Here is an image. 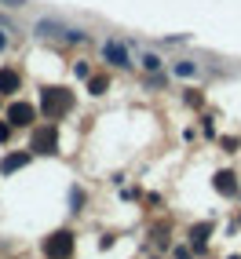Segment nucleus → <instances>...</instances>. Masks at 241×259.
<instances>
[{
    "label": "nucleus",
    "instance_id": "f257e3e1",
    "mask_svg": "<svg viewBox=\"0 0 241 259\" xmlns=\"http://www.w3.org/2000/svg\"><path fill=\"white\" fill-rule=\"evenodd\" d=\"M99 51H102V59H106L110 66H117V70H128V66H135V62H132V51H128L125 40H113V37H110V40L99 44Z\"/></svg>",
    "mask_w": 241,
    "mask_h": 259
},
{
    "label": "nucleus",
    "instance_id": "f03ea898",
    "mask_svg": "<svg viewBox=\"0 0 241 259\" xmlns=\"http://www.w3.org/2000/svg\"><path fill=\"white\" fill-rule=\"evenodd\" d=\"M33 29H37V37H44V40H66V26L59 19H41Z\"/></svg>",
    "mask_w": 241,
    "mask_h": 259
},
{
    "label": "nucleus",
    "instance_id": "7ed1b4c3",
    "mask_svg": "<svg viewBox=\"0 0 241 259\" xmlns=\"http://www.w3.org/2000/svg\"><path fill=\"white\" fill-rule=\"evenodd\" d=\"M70 248H73L70 234H55V237H48V245H44V252H48L51 259H66V255H70Z\"/></svg>",
    "mask_w": 241,
    "mask_h": 259
},
{
    "label": "nucleus",
    "instance_id": "20e7f679",
    "mask_svg": "<svg viewBox=\"0 0 241 259\" xmlns=\"http://www.w3.org/2000/svg\"><path fill=\"white\" fill-rule=\"evenodd\" d=\"M139 66H143L146 73H157L161 66H165V59L157 55V51H146V48H139Z\"/></svg>",
    "mask_w": 241,
    "mask_h": 259
},
{
    "label": "nucleus",
    "instance_id": "39448f33",
    "mask_svg": "<svg viewBox=\"0 0 241 259\" xmlns=\"http://www.w3.org/2000/svg\"><path fill=\"white\" fill-rule=\"evenodd\" d=\"M33 146H37L41 153H51L55 150V128H41L37 135H33Z\"/></svg>",
    "mask_w": 241,
    "mask_h": 259
},
{
    "label": "nucleus",
    "instance_id": "423d86ee",
    "mask_svg": "<svg viewBox=\"0 0 241 259\" xmlns=\"http://www.w3.org/2000/svg\"><path fill=\"white\" fill-rule=\"evenodd\" d=\"M8 120H11L15 128L29 124V120H33V106H22V102H15V106H11V113H8Z\"/></svg>",
    "mask_w": 241,
    "mask_h": 259
},
{
    "label": "nucleus",
    "instance_id": "0eeeda50",
    "mask_svg": "<svg viewBox=\"0 0 241 259\" xmlns=\"http://www.w3.org/2000/svg\"><path fill=\"white\" fill-rule=\"evenodd\" d=\"M172 73L176 77H197V66L194 62H172Z\"/></svg>",
    "mask_w": 241,
    "mask_h": 259
},
{
    "label": "nucleus",
    "instance_id": "6e6552de",
    "mask_svg": "<svg viewBox=\"0 0 241 259\" xmlns=\"http://www.w3.org/2000/svg\"><path fill=\"white\" fill-rule=\"evenodd\" d=\"M66 40H70V44H84L88 33H84V29H66Z\"/></svg>",
    "mask_w": 241,
    "mask_h": 259
},
{
    "label": "nucleus",
    "instance_id": "1a4fd4ad",
    "mask_svg": "<svg viewBox=\"0 0 241 259\" xmlns=\"http://www.w3.org/2000/svg\"><path fill=\"white\" fill-rule=\"evenodd\" d=\"M19 164H26V153H15V157H8V161H4V171H15Z\"/></svg>",
    "mask_w": 241,
    "mask_h": 259
},
{
    "label": "nucleus",
    "instance_id": "9d476101",
    "mask_svg": "<svg viewBox=\"0 0 241 259\" xmlns=\"http://www.w3.org/2000/svg\"><path fill=\"white\" fill-rule=\"evenodd\" d=\"M15 84H19V77H15L11 70H8V73H0V88H8V92H11Z\"/></svg>",
    "mask_w": 241,
    "mask_h": 259
},
{
    "label": "nucleus",
    "instance_id": "9b49d317",
    "mask_svg": "<svg viewBox=\"0 0 241 259\" xmlns=\"http://www.w3.org/2000/svg\"><path fill=\"white\" fill-rule=\"evenodd\" d=\"M0 4H4V8H22L26 0H0Z\"/></svg>",
    "mask_w": 241,
    "mask_h": 259
},
{
    "label": "nucleus",
    "instance_id": "f8f14e48",
    "mask_svg": "<svg viewBox=\"0 0 241 259\" xmlns=\"http://www.w3.org/2000/svg\"><path fill=\"white\" fill-rule=\"evenodd\" d=\"M4 44H8V33H4V29H0V48H4Z\"/></svg>",
    "mask_w": 241,
    "mask_h": 259
},
{
    "label": "nucleus",
    "instance_id": "ddd939ff",
    "mask_svg": "<svg viewBox=\"0 0 241 259\" xmlns=\"http://www.w3.org/2000/svg\"><path fill=\"white\" fill-rule=\"evenodd\" d=\"M0 139H8V124H0Z\"/></svg>",
    "mask_w": 241,
    "mask_h": 259
}]
</instances>
